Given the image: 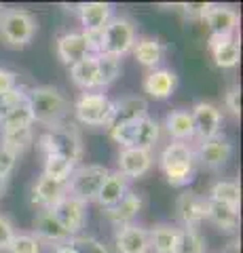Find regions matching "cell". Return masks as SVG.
<instances>
[{
    "label": "cell",
    "mask_w": 243,
    "mask_h": 253,
    "mask_svg": "<svg viewBox=\"0 0 243 253\" xmlns=\"http://www.w3.org/2000/svg\"><path fill=\"white\" fill-rule=\"evenodd\" d=\"M182 6V13L186 15L188 19H197V21H203L205 13L209 11L211 2H186V4H180Z\"/></svg>",
    "instance_id": "cell-39"
},
{
    "label": "cell",
    "mask_w": 243,
    "mask_h": 253,
    "mask_svg": "<svg viewBox=\"0 0 243 253\" xmlns=\"http://www.w3.org/2000/svg\"><path fill=\"white\" fill-rule=\"evenodd\" d=\"M2 9H4V6H2V4H0V13H2Z\"/></svg>",
    "instance_id": "cell-47"
},
{
    "label": "cell",
    "mask_w": 243,
    "mask_h": 253,
    "mask_svg": "<svg viewBox=\"0 0 243 253\" xmlns=\"http://www.w3.org/2000/svg\"><path fill=\"white\" fill-rule=\"evenodd\" d=\"M203 21L209 28V36H235L239 28V13L229 4H211Z\"/></svg>",
    "instance_id": "cell-15"
},
{
    "label": "cell",
    "mask_w": 243,
    "mask_h": 253,
    "mask_svg": "<svg viewBox=\"0 0 243 253\" xmlns=\"http://www.w3.org/2000/svg\"><path fill=\"white\" fill-rule=\"evenodd\" d=\"M133 57L138 59V63H142L144 68H156L163 61V55H165V46L159 38H150V36H142L133 42Z\"/></svg>",
    "instance_id": "cell-26"
},
{
    "label": "cell",
    "mask_w": 243,
    "mask_h": 253,
    "mask_svg": "<svg viewBox=\"0 0 243 253\" xmlns=\"http://www.w3.org/2000/svg\"><path fill=\"white\" fill-rule=\"evenodd\" d=\"M205 199L209 201H216V203H224V205H231V207H237L239 209V203H241V188L237 181H231V179H218L209 186V192Z\"/></svg>",
    "instance_id": "cell-31"
},
{
    "label": "cell",
    "mask_w": 243,
    "mask_h": 253,
    "mask_svg": "<svg viewBox=\"0 0 243 253\" xmlns=\"http://www.w3.org/2000/svg\"><path fill=\"white\" fill-rule=\"evenodd\" d=\"M108 175H110V169L104 167V165H83V167H76L70 179L66 181L68 196H72V199L81 201L85 205L96 201Z\"/></svg>",
    "instance_id": "cell-7"
},
{
    "label": "cell",
    "mask_w": 243,
    "mask_h": 253,
    "mask_svg": "<svg viewBox=\"0 0 243 253\" xmlns=\"http://www.w3.org/2000/svg\"><path fill=\"white\" fill-rule=\"evenodd\" d=\"M239 239H233V241H229L226 243V247H224V251L222 253H239Z\"/></svg>",
    "instance_id": "cell-44"
},
{
    "label": "cell",
    "mask_w": 243,
    "mask_h": 253,
    "mask_svg": "<svg viewBox=\"0 0 243 253\" xmlns=\"http://www.w3.org/2000/svg\"><path fill=\"white\" fill-rule=\"evenodd\" d=\"M6 192V179L0 177V199H2V194Z\"/></svg>",
    "instance_id": "cell-46"
},
{
    "label": "cell",
    "mask_w": 243,
    "mask_h": 253,
    "mask_svg": "<svg viewBox=\"0 0 243 253\" xmlns=\"http://www.w3.org/2000/svg\"><path fill=\"white\" fill-rule=\"evenodd\" d=\"M159 167L165 175L167 184L174 188L188 186L194 179V171H197V156L191 144H182V141H171L159 154Z\"/></svg>",
    "instance_id": "cell-2"
},
{
    "label": "cell",
    "mask_w": 243,
    "mask_h": 253,
    "mask_svg": "<svg viewBox=\"0 0 243 253\" xmlns=\"http://www.w3.org/2000/svg\"><path fill=\"white\" fill-rule=\"evenodd\" d=\"M178 86V74L169 68H154L152 72H148L142 89L148 97L152 99H167L171 97V93L176 91Z\"/></svg>",
    "instance_id": "cell-21"
},
{
    "label": "cell",
    "mask_w": 243,
    "mask_h": 253,
    "mask_svg": "<svg viewBox=\"0 0 243 253\" xmlns=\"http://www.w3.org/2000/svg\"><path fill=\"white\" fill-rule=\"evenodd\" d=\"M13 236H15L13 221L9 217L0 215V251H6V247H9V243H11Z\"/></svg>",
    "instance_id": "cell-41"
},
{
    "label": "cell",
    "mask_w": 243,
    "mask_h": 253,
    "mask_svg": "<svg viewBox=\"0 0 243 253\" xmlns=\"http://www.w3.org/2000/svg\"><path fill=\"white\" fill-rule=\"evenodd\" d=\"M36 28V17L26 9H2L0 13V38L13 49L32 42Z\"/></svg>",
    "instance_id": "cell-5"
},
{
    "label": "cell",
    "mask_w": 243,
    "mask_h": 253,
    "mask_svg": "<svg viewBox=\"0 0 243 253\" xmlns=\"http://www.w3.org/2000/svg\"><path fill=\"white\" fill-rule=\"evenodd\" d=\"M15 86H17V74L11 72V70L0 68V93L13 91Z\"/></svg>",
    "instance_id": "cell-43"
},
{
    "label": "cell",
    "mask_w": 243,
    "mask_h": 253,
    "mask_svg": "<svg viewBox=\"0 0 243 253\" xmlns=\"http://www.w3.org/2000/svg\"><path fill=\"white\" fill-rule=\"evenodd\" d=\"M209 51L211 57H214V63L222 70L235 68L241 59V49H239V41L235 36H209Z\"/></svg>",
    "instance_id": "cell-22"
},
{
    "label": "cell",
    "mask_w": 243,
    "mask_h": 253,
    "mask_svg": "<svg viewBox=\"0 0 243 253\" xmlns=\"http://www.w3.org/2000/svg\"><path fill=\"white\" fill-rule=\"evenodd\" d=\"M207 199L194 190H186L176 201V217L182 228H199L205 221Z\"/></svg>",
    "instance_id": "cell-10"
},
{
    "label": "cell",
    "mask_w": 243,
    "mask_h": 253,
    "mask_svg": "<svg viewBox=\"0 0 243 253\" xmlns=\"http://www.w3.org/2000/svg\"><path fill=\"white\" fill-rule=\"evenodd\" d=\"M55 253H76V251H74V247H72V245H70V241H68V243H64V245H57Z\"/></svg>",
    "instance_id": "cell-45"
},
{
    "label": "cell",
    "mask_w": 243,
    "mask_h": 253,
    "mask_svg": "<svg viewBox=\"0 0 243 253\" xmlns=\"http://www.w3.org/2000/svg\"><path fill=\"white\" fill-rule=\"evenodd\" d=\"M51 211L55 213V217L64 226V230L70 234V239L72 236H81L85 224H87V205L72 199V196H66Z\"/></svg>",
    "instance_id": "cell-12"
},
{
    "label": "cell",
    "mask_w": 243,
    "mask_h": 253,
    "mask_svg": "<svg viewBox=\"0 0 243 253\" xmlns=\"http://www.w3.org/2000/svg\"><path fill=\"white\" fill-rule=\"evenodd\" d=\"M6 251L9 253H41V241H38L34 234H17L15 232Z\"/></svg>",
    "instance_id": "cell-36"
},
{
    "label": "cell",
    "mask_w": 243,
    "mask_h": 253,
    "mask_svg": "<svg viewBox=\"0 0 243 253\" xmlns=\"http://www.w3.org/2000/svg\"><path fill=\"white\" fill-rule=\"evenodd\" d=\"M205 219H209L218 230L222 232H235L239 228V209L231 207L224 203H216L207 199V213Z\"/></svg>",
    "instance_id": "cell-27"
},
{
    "label": "cell",
    "mask_w": 243,
    "mask_h": 253,
    "mask_svg": "<svg viewBox=\"0 0 243 253\" xmlns=\"http://www.w3.org/2000/svg\"><path fill=\"white\" fill-rule=\"evenodd\" d=\"M70 245L74 247L76 253H110L104 243H99L93 236H72Z\"/></svg>",
    "instance_id": "cell-38"
},
{
    "label": "cell",
    "mask_w": 243,
    "mask_h": 253,
    "mask_svg": "<svg viewBox=\"0 0 243 253\" xmlns=\"http://www.w3.org/2000/svg\"><path fill=\"white\" fill-rule=\"evenodd\" d=\"M114 6L110 2H83L78 4V19L83 26V34L87 36H97L106 23L112 19Z\"/></svg>",
    "instance_id": "cell-14"
},
{
    "label": "cell",
    "mask_w": 243,
    "mask_h": 253,
    "mask_svg": "<svg viewBox=\"0 0 243 253\" xmlns=\"http://www.w3.org/2000/svg\"><path fill=\"white\" fill-rule=\"evenodd\" d=\"M34 236L38 241L51 243V245H64L70 241V234L64 230V226L59 224L55 213L51 209H41L34 217Z\"/></svg>",
    "instance_id": "cell-20"
},
{
    "label": "cell",
    "mask_w": 243,
    "mask_h": 253,
    "mask_svg": "<svg viewBox=\"0 0 243 253\" xmlns=\"http://www.w3.org/2000/svg\"><path fill=\"white\" fill-rule=\"evenodd\" d=\"M159 135H161V125L150 116H142L136 118V121L110 126V137L121 146V150L136 148L152 152V148L159 141Z\"/></svg>",
    "instance_id": "cell-4"
},
{
    "label": "cell",
    "mask_w": 243,
    "mask_h": 253,
    "mask_svg": "<svg viewBox=\"0 0 243 253\" xmlns=\"http://www.w3.org/2000/svg\"><path fill=\"white\" fill-rule=\"evenodd\" d=\"M165 129L174 141L188 144L191 139H194V126H193L191 110H184V108L171 110L165 118Z\"/></svg>",
    "instance_id": "cell-25"
},
{
    "label": "cell",
    "mask_w": 243,
    "mask_h": 253,
    "mask_svg": "<svg viewBox=\"0 0 243 253\" xmlns=\"http://www.w3.org/2000/svg\"><path fill=\"white\" fill-rule=\"evenodd\" d=\"M205 236L197 228H180L174 253H205Z\"/></svg>",
    "instance_id": "cell-35"
},
{
    "label": "cell",
    "mask_w": 243,
    "mask_h": 253,
    "mask_svg": "<svg viewBox=\"0 0 243 253\" xmlns=\"http://www.w3.org/2000/svg\"><path fill=\"white\" fill-rule=\"evenodd\" d=\"M34 125V114L30 108L28 97L19 101L9 114L4 116V121L0 123V131H19V129H32Z\"/></svg>",
    "instance_id": "cell-30"
},
{
    "label": "cell",
    "mask_w": 243,
    "mask_h": 253,
    "mask_svg": "<svg viewBox=\"0 0 243 253\" xmlns=\"http://www.w3.org/2000/svg\"><path fill=\"white\" fill-rule=\"evenodd\" d=\"M26 97L30 101V108H32L34 123L47 126V131L66 125V118L70 114V104L66 95L57 86L51 84L32 86V89H28Z\"/></svg>",
    "instance_id": "cell-1"
},
{
    "label": "cell",
    "mask_w": 243,
    "mask_h": 253,
    "mask_svg": "<svg viewBox=\"0 0 243 253\" xmlns=\"http://www.w3.org/2000/svg\"><path fill=\"white\" fill-rule=\"evenodd\" d=\"M144 194L142 192H133L129 190L123 199L114 205L110 209H104V215L106 219L110 221L114 228H121V226H127V224H136V217L142 213L144 209Z\"/></svg>",
    "instance_id": "cell-13"
},
{
    "label": "cell",
    "mask_w": 243,
    "mask_h": 253,
    "mask_svg": "<svg viewBox=\"0 0 243 253\" xmlns=\"http://www.w3.org/2000/svg\"><path fill=\"white\" fill-rule=\"evenodd\" d=\"M68 196V184L49 175H41L32 188V203L41 209H53L59 201Z\"/></svg>",
    "instance_id": "cell-19"
},
{
    "label": "cell",
    "mask_w": 243,
    "mask_h": 253,
    "mask_svg": "<svg viewBox=\"0 0 243 253\" xmlns=\"http://www.w3.org/2000/svg\"><path fill=\"white\" fill-rule=\"evenodd\" d=\"M15 165H17V156H13L11 152H6V150L0 146V177L9 179V175L15 169Z\"/></svg>",
    "instance_id": "cell-42"
},
{
    "label": "cell",
    "mask_w": 243,
    "mask_h": 253,
    "mask_svg": "<svg viewBox=\"0 0 243 253\" xmlns=\"http://www.w3.org/2000/svg\"><path fill=\"white\" fill-rule=\"evenodd\" d=\"M194 156H197V163H201L205 169L218 171L231 161L233 141L226 135H222V133H218V135L209 137L205 141H199V148L194 152Z\"/></svg>",
    "instance_id": "cell-9"
},
{
    "label": "cell",
    "mask_w": 243,
    "mask_h": 253,
    "mask_svg": "<svg viewBox=\"0 0 243 253\" xmlns=\"http://www.w3.org/2000/svg\"><path fill=\"white\" fill-rule=\"evenodd\" d=\"M142 116H148V101L144 97H140V95H127V97H121L114 101V114H112L110 126L136 121V118H142Z\"/></svg>",
    "instance_id": "cell-23"
},
{
    "label": "cell",
    "mask_w": 243,
    "mask_h": 253,
    "mask_svg": "<svg viewBox=\"0 0 243 253\" xmlns=\"http://www.w3.org/2000/svg\"><path fill=\"white\" fill-rule=\"evenodd\" d=\"M70 76H72V83L78 86V89H83L85 93L97 89V61H96V55H87L85 59L76 61L74 66H70Z\"/></svg>",
    "instance_id": "cell-28"
},
{
    "label": "cell",
    "mask_w": 243,
    "mask_h": 253,
    "mask_svg": "<svg viewBox=\"0 0 243 253\" xmlns=\"http://www.w3.org/2000/svg\"><path fill=\"white\" fill-rule=\"evenodd\" d=\"M76 163L70 161L66 156H57V154H47L45 163H43V175H49L53 179L59 181H68L70 175L74 173Z\"/></svg>",
    "instance_id": "cell-33"
},
{
    "label": "cell",
    "mask_w": 243,
    "mask_h": 253,
    "mask_svg": "<svg viewBox=\"0 0 243 253\" xmlns=\"http://www.w3.org/2000/svg\"><path fill=\"white\" fill-rule=\"evenodd\" d=\"M93 55H112V57H123L133 49V42L138 41L136 26L129 17H112L106 23V28L97 36H89Z\"/></svg>",
    "instance_id": "cell-3"
},
{
    "label": "cell",
    "mask_w": 243,
    "mask_h": 253,
    "mask_svg": "<svg viewBox=\"0 0 243 253\" xmlns=\"http://www.w3.org/2000/svg\"><path fill=\"white\" fill-rule=\"evenodd\" d=\"M127 192H129V179L125 175H121L119 171H110V175H108V179L104 181V186H101L96 203L99 205L101 209H110Z\"/></svg>",
    "instance_id": "cell-24"
},
{
    "label": "cell",
    "mask_w": 243,
    "mask_h": 253,
    "mask_svg": "<svg viewBox=\"0 0 243 253\" xmlns=\"http://www.w3.org/2000/svg\"><path fill=\"white\" fill-rule=\"evenodd\" d=\"M57 55L66 66H74L76 61L93 55V46L87 34L83 32H66L57 38Z\"/></svg>",
    "instance_id": "cell-16"
},
{
    "label": "cell",
    "mask_w": 243,
    "mask_h": 253,
    "mask_svg": "<svg viewBox=\"0 0 243 253\" xmlns=\"http://www.w3.org/2000/svg\"><path fill=\"white\" fill-rule=\"evenodd\" d=\"M96 61H97V89L110 86L121 76L123 70L121 59L112 57V55H96Z\"/></svg>",
    "instance_id": "cell-34"
},
{
    "label": "cell",
    "mask_w": 243,
    "mask_h": 253,
    "mask_svg": "<svg viewBox=\"0 0 243 253\" xmlns=\"http://www.w3.org/2000/svg\"><path fill=\"white\" fill-rule=\"evenodd\" d=\"M34 144V133L32 129H19V131H2V146L6 152H11L13 156H21L26 150Z\"/></svg>",
    "instance_id": "cell-32"
},
{
    "label": "cell",
    "mask_w": 243,
    "mask_h": 253,
    "mask_svg": "<svg viewBox=\"0 0 243 253\" xmlns=\"http://www.w3.org/2000/svg\"><path fill=\"white\" fill-rule=\"evenodd\" d=\"M180 228L174 224H156L148 230V243L154 253H174Z\"/></svg>",
    "instance_id": "cell-29"
},
{
    "label": "cell",
    "mask_w": 243,
    "mask_h": 253,
    "mask_svg": "<svg viewBox=\"0 0 243 253\" xmlns=\"http://www.w3.org/2000/svg\"><path fill=\"white\" fill-rule=\"evenodd\" d=\"M116 165H119L121 175H125L127 179H140L152 169L154 158H152V152H146V150L125 148L121 150Z\"/></svg>",
    "instance_id": "cell-18"
},
{
    "label": "cell",
    "mask_w": 243,
    "mask_h": 253,
    "mask_svg": "<svg viewBox=\"0 0 243 253\" xmlns=\"http://www.w3.org/2000/svg\"><path fill=\"white\" fill-rule=\"evenodd\" d=\"M114 247H116V253H150L148 228L140 224H127V226L116 228Z\"/></svg>",
    "instance_id": "cell-17"
},
{
    "label": "cell",
    "mask_w": 243,
    "mask_h": 253,
    "mask_svg": "<svg viewBox=\"0 0 243 253\" xmlns=\"http://www.w3.org/2000/svg\"><path fill=\"white\" fill-rule=\"evenodd\" d=\"M38 150L47 154H57V156H66L70 161L78 163L83 156V137L74 125H64L57 129H49L38 137Z\"/></svg>",
    "instance_id": "cell-6"
},
{
    "label": "cell",
    "mask_w": 243,
    "mask_h": 253,
    "mask_svg": "<svg viewBox=\"0 0 243 253\" xmlns=\"http://www.w3.org/2000/svg\"><path fill=\"white\" fill-rule=\"evenodd\" d=\"M193 126H194V137L199 141H205L214 137L222 129V112L220 108L209 104V101H197L191 110Z\"/></svg>",
    "instance_id": "cell-11"
},
{
    "label": "cell",
    "mask_w": 243,
    "mask_h": 253,
    "mask_svg": "<svg viewBox=\"0 0 243 253\" xmlns=\"http://www.w3.org/2000/svg\"><path fill=\"white\" fill-rule=\"evenodd\" d=\"M114 101L106 93H81L74 101V116L85 126H110Z\"/></svg>",
    "instance_id": "cell-8"
},
{
    "label": "cell",
    "mask_w": 243,
    "mask_h": 253,
    "mask_svg": "<svg viewBox=\"0 0 243 253\" xmlns=\"http://www.w3.org/2000/svg\"><path fill=\"white\" fill-rule=\"evenodd\" d=\"M26 93L28 89L26 86H15L13 91H6V93H0V123L4 121V116L11 112V110L19 104V101L26 99Z\"/></svg>",
    "instance_id": "cell-37"
},
{
    "label": "cell",
    "mask_w": 243,
    "mask_h": 253,
    "mask_svg": "<svg viewBox=\"0 0 243 253\" xmlns=\"http://www.w3.org/2000/svg\"><path fill=\"white\" fill-rule=\"evenodd\" d=\"M224 104H226V108H229V112L233 116H239L241 114V89H239V84H233L231 89L226 91Z\"/></svg>",
    "instance_id": "cell-40"
}]
</instances>
